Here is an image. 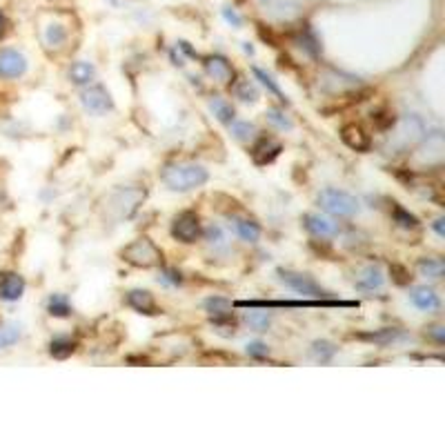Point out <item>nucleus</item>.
<instances>
[{
  "instance_id": "f257e3e1",
  "label": "nucleus",
  "mask_w": 445,
  "mask_h": 445,
  "mask_svg": "<svg viewBox=\"0 0 445 445\" xmlns=\"http://www.w3.org/2000/svg\"><path fill=\"white\" fill-rule=\"evenodd\" d=\"M207 169L196 163H172L165 165L161 172V181L172 192H192L196 187H203L207 183Z\"/></svg>"
},
{
  "instance_id": "f03ea898",
  "label": "nucleus",
  "mask_w": 445,
  "mask_h": 445,
  "mask_svg": "<svg viewBox=\"0 0 445 445\" xmlns=\"http://www.w3.org/2000/svg\"><path fill=\"white\" fill-rule=\"evenodd\" d=\"M319 205L327 211V214L332 216H341V218H347V216H354L358 211V200L343 192V189H323L319 194Z\"/></svg>"
},
{
  "instance_id": "7ed1b4c3",
  "label": "nucleus",
  "mask_w": 445,
  "mask_h": 445,
  "mask_svg": "<svg viewBox=\"0 0 445 445\" xmlns=\"http://www.w3.org/2000/svg\"><path fill=\"white\" fill-rule=\"evenodd\" d=\"M145 198V189L141 187H121L110 196V211H114L116 218H130Z\"/></svg>"
},
{
  "instance_id": "20e7f679",
  "label": "nucleus",
  "mask_w": 445,
  "mask_h": 445,
  "mask_svg": "<svg viewBox=\"0 0 445 445\" xmlns=\"http://www.w3.org/2000/svg\"><path fill=\"white\" fill-rule=\"evenodd\" d=\"M123 259L136 265V268H154L161 261V250L150 238H136L123 250Z\"/></svg>"
},
{
  "instance_id": "39448f33",
  "label": "nucleus",
  "mask_w": 445,
  "mask_h": 445,
  "mask_svg": "<svg viewBox=\"0 0 445 445\" xmlns=\"http://www.w3.org/2000/svg\"><path fill=\"white\" fill-rule=\"evenodd\" d=\"M423 134H426V127H423V121L419 116H405V119L396 123L394 132H392V143L401 147V150H405V147L419 143Z\"/></svg>"
},
{
  "instance_id": "423d86ee",
  "label": "nucleus",
  "mask_w": 445,
  "mask_h": 445,
  "mask_svg": "<svg viewBox=\"0 0 445 445\" xmlns=\"http://www.w3.org/2000/svg\"><path fill=\"white\" fill-rule=\"evenodd\" d=\"M277 274H279V281L285 285V288L294 290L296 294L316 296V299H323L325 296V290L312 277H307V274H299V272H292V270H279Z\"/></svg>"
},
{
  "instance_id": "0eeeda50",
  "label": "nucleus",
  "mask_w": 445,
  "mask_h": 445,
  "mask_svg": "<svg viewBox=\"0 0 445 445\" xmlns=\"http://www.w3.org/2000/svg\"><path fill=\"white\" fill-rule=\"evenodd\" d=\"M80 105L85 112H89L94 116H103L114 110V101L103 85H91V87L85 89L80 94Z\"/></svg>"
},
{
  "instance_id": "6e6552de",
  "label": "nucleus",
  "mask_w": 445,
  "mask_h": 445,
  "mask_svg": "<svg viewBox=\"0 0 445 445\" xmlns=\"http://www.w3.org/2000/svg\"><path fill=\"white\" fill-rule=\"evenodd\" d=\"M172 236L181 243H194L200 236V218L194 211H181L172 222Z\"/></svg>"
},
{
  "instance_id": "1a4fd4ad",
  "label": "nucleus",
  "mask_w": 445,
  "mask_h": 445,
  "mask_svg": "<svg viewBox=\"0 0 445 445\" xmlns=\"http://www.w3.org/2000/svg\"><path fill=\"white\" fill-rule=\"evenodd\" d=\"M27 71L25 56L16 49H3L0 51V76L3 78H18Z\"/></svg>"
},
{
  "instance_id": "9d476101",
  "label": "nucleus",
  "mask_w": 445,
  "mask_h": 445,
  "mask_svg": "<svg viewBox=\"0 0 445 445\" xmlns=\"http://www.w3.org/2000/svg\"><path fill=\"white\" fill-rule=\"evenodd\" d=\"M410 301L415 307H419L421 312H428V314H434L441 310V299L439 294L434 292L428 285H421V288H415L410 292Z\"/></svg>"
},
{
  "instance_id": "9b49d317",
  "label": "nucleus",
  "mask_w": 445,
  "mask_h": 445,
  "mask_svg": "<svg viewBox=\"0 0 445 445\" xmlns=\"http://www.w3.org/2000/svg\"><path fill=\"white\" fill-rule=\"evenodd\" d=\"M261 7H263V14L274 20H292L299 14L296 0H263Z\"/></svg>"
},
{
  "instance_id": "f8f14e48",
  "label": "nucleus",
  "mask_w": 445,
  "mask_h": 445,
  "mask_svg": "<svg viewBox=\"0 0 445 445\" xmlns=\"http://www.w3.org/2000/svg\"><path fill=\"white\" fill-rule=\"evenodd\" d=\"M383 283H385V277L376 265H365V268L356 274V281H354V285L361 292H376L383 288Z\"/></svg>"
},
{
  "instance_id": "ddd939ff",
  "label": "nucleus",
  "mask_w": 445,
  "mask_h": 445,
  "mask_svg": "<svg viewBox=\"0 0 445 445\" xmlns=\"http://www.w3.org/2000/svg\"><path fill=\"white\" fill-rule=\"evenodd\" d=\"M305 227L312 232L314 236H321V238H332L338 234V225L327 216H321V214H305L303 218Z\"/></svg>"
},
{
  "instance_id": "4468645a",
  "label": "nucleus",
  "mask_w": 445,
  "mask_h": 445,
  "mask_svg": "<svg viewBox=\"0 0 445 445\" xmlns=\"http://www.w3.org/2000/svg\"><path fill=\"white\" fill-rule=\"evenodd\" d=\"M203 65H205L207 76L214 78L216 82L227 85V82H232V78H234V69H232L227 58H222V56H209V58H205Z\"/></svg>"
},
{
  "instance_id": "2eb2a0df",
  "label": "nucleus",
  "mask_w": 445,
  "mask_h": 445,
  "mask_svg": "<svg viewBox=\"0 0 445 445\" xmlns=\"http://www.w3.org/2000/svg\"><path fill=\"white\" fill-rule=\"evenodd\" d=\"M23 292H25V279L23 277H18V274H14V272L3 274V279H0V299L7 301V303H14L23 296Z\"/></svg>"
},
{
  "instance_id": "dca6fc26",
  "label": "nucleus",
  "mask_w": 445,
  "mask_h": 445,
  "mask_svg": "<svg viewBox=\"0 0 445 445\" xmlns=\"http://www.w3.org/2000/svg\"><path fill=\"white\" fill-rule=\"evenodd\" d=\"M127 305L136 310L139 314H158V307H156V301H154V294L147 292V290H132L127 292Z\"/></svg>"
},
{
  "instance_id": "f3484780",
  "label": "nucleus",
  "mask_w": 445,
  "mask_h": 445,
  "mask_svg": "<svg viewBox=\"0 0 445 445\" xmlns=\"http://www.w3.org/2000/svg\"><path fill=\"white\" fill-rule=\"evenodd\" d=\"M283 152V145L274 139H261L252 150V158L256 165H268Z\"/></svg>"
},
{
  "instance_id": "a211bd4d",
  "label": "nucleus",
  "mask_w": 445,
  "mask_h": 445,
  "mask_svg": "<svg viewBox=\"0 0 445 445\" xmlns=\"http://www.w3.org/2000/svg\"><path fill=\"white\" fill-rule=\"evenodd\" d=\"M341 139L347 147H352L356 152L369 150V136L358 125H345L341 130Z\"/></svg>"
},
{
  "instance_id": "6ab92c4d",
  "label": "nucleus",
  "mask_w": 445,
  "mask_h": 445,
  "mask_svg": "<svg viewBox=\"0 0 445 445\" xmlns=\"http://www.w3.org/2000/svg\"><path fill=\"white\" fill-rule=\"evenodd\" d=\"M205 310L214 319V323H222L232 316V303L222 299V296H211V299L205 301Z\"/></svg>"
},
{
  "instance_id": "aec40b11",
  "label": "nucleus",
  "mask_w": 445,
  "mask_h": 445,
  "mask_svg": "<svg viewBox=\"0 0 445 445\" xmlns=\"http://www.w3.org/2000/svg\"><path fill=\"white\" fill-rule=\"evenodd\" d=\"M232 225H234V232L241 241L245 243H256L261 238V227L259 222H254L250 218H232Z\"/></svg>"
},
{
  "instance_id": "412c9836",
  "label": "nucleus",
  "mask_w": 445,
  "mask_h": 445,
  "mask_svg": "<svg viewBox=\"0 0 445 445\" xmlns=\"http://www.w3.org/2000/svg\"><path fill=\"white\" fill-rule=\"evenodd\" d=\"M94 76H96V67H94L91 62H87V60L73 62L71 69H69V80L73 85H78V87H82V85H89L94 80Z\"/></svg>"
},
{
  "instance_id": "4be33fe9",
  "label": "nucleus",
  "mask_w": 445,
  "mask_h": 445,
  "mask_svg": "<svg viewBox=\"0 0 445 445\" xmlns=\"http://www.w3.org/2000/svg\"><path fill=\"white\" fill-rule=\"evenodd\" d=\"M417 268H419L421 277L432 279V281H439L443 277V272H445V265H443L441 259H421Z\"/></svg>"
},
{
  "instance_id": "5701e85b",
  "label": "nucleus",
  "mask_w": 445,
  "mask_h": 445,
  "mask_svg": "<svg viewBox=\"0 0 445 445\" xmlns=\"http://www.w3.org/2000/svg\"><path fill=\"white\" fill-rule=\"evenodd\" d=\"M229 132L241 143H250V141L256 139V127H254L250 121H232L229 123Z\"/></svg>"
},
{
  "instance_id": "b1692460",
  "label": "nucleus",
  "mask_w": 445,
  "mask_h": 445,
  "mask_svg": "<svg viewBox=\"0 0 445 445\" xmlns=\"http://www.w3.org/2000/svg\"><path fill=\"white\" fill-rule=\"evenodd\" d=\"M73 349H76V341H71L69 336H56L49 343V354L54 358H67L73 354Z\"/></svg>"
},
{
  "instance_id": "393cba45",
  "label": "nucleus",
  "mask_w": 445,
  "mask_h": 445,
  "mask_svg": "<svg viewBox=\"0 0 445 445\" xmlns=\"http://www.w3.org/2000/svg\"><path fill=\"white\" fill-rule=\"evenodd\" d=\"M209 110H211V114L216 116V121H220V123H225V125H229L232 121H234V107L225 101V98H211L209 101Z\"/></svg>"
},
{
  "instance_id": "a878e982",
  "label": "nucleus",
  "mask_w": 445,
  "mask_h": 445,
  "mask_svg": "<svg viewBox=\"0 0 445 445\" xmlns=\"http://www.w3.org/2000/svg\"><path fill=\"white\" fill-rule=\"evenodd\" d=\"M47 312L56 319H65V316L71 314V305L67 301V296L62 294H51L49 301H47Z\"/></svg>"
},
{
  "instance_id": "bb28decb",
  "label": "nucleus",
  "mask_w": 445,
  "mask_h": 445,
  "mask_svg": "<svg viewBox=\"0 0 445 445\" xmlns=\"http://www.w3.org/2000/svg\"><path fill=\"white\" fill-rule=\"evenodd\" d=\"M245 323L252 327L254 332H265L272 323V316L268 312H261V310H252L245 314Z\"/></svg>"
},
{
  "instance_id": "cd10ccee",
  "label": "nucleus",
  "mask_w": 445,
  "mask_h": 445,
  "mask_svg": "<svg viewBox=\"0 0 445 445\" xmlns=\"http://www.w3.org/2000/svg\"><path fill=\"white\" fill-rule=\"evenodd\" d=\"M252 71H254V76H256V80H261V85H263L265 89H268L270 94H274V96H277V98L285 101V94L281 91V87L277 85V80H274L268 71L261 69V67H252Z\"/></svg>"
},
{
  "instance_id": "c85d7f7f",
  "label": "nucleus",
  "mask_w": 445,
  "mask_h": 445,
  "mask_svg": "<svg viewBox=\"0 0 445 445\" xmlns=\"http://www.w3.org/2000/svg\"><path fill=\"white\" fill-rule=\"evenodd\" d=\"M45 40H47V45H49L51 49H54V47H60L62 42L67 40V31H65V27L58 25V23L49 25V27L45 29Z\"/></svg>"
},
{
  "instance_id": "c756f323",
  "label": "nucleus",
  "mask_w": 445,
  "mask_h": 445,
  "mask_svg": "<svg viewBox=\"0 0 445 445\" xmlns=\"http://www.w3.org/2000/svg\"><path fill=\"white\" fill-rule=\"evenodd\" d=\"M392 216H394L396 220V225L399 227H403V229H415L419 225V220L415 214H410L408 209H403L401 205H394V209H392Z\"/></svg>"
},
{
  "instance_id": "7c9ffc66",
  "label": "nucleus",
  "mask_w": 445,
  "mask_h": 445,
  "mask_svg": "<svg viewBox=\"0 0 445 445\" xmlns=\"http://www.w3.org/2000/svg\"><path fill=\"white\" fill-rule=\"evenodd\" d=\"M334 354H336V347H334L332 343H327V341H316V343L312 345V356H314L319 363H327Z\"/></svg>"
},
{
  "instance_id": "2f4dec72",
  "label": "nucleus",
  "mask_w": 445,
  "mask_h": 445,
  "mask_svg": "<svg viewBox=\"0 0 445 445\" xmlns=\"http://www.w3.org/2000/svg\"><path fill=\"white\" fill-rule=\"evenodd\" d=\"M236 96L243 103H256L259 101V91H256V87H254L250 80H243L238 87H236Z\"/></svg>"
},
{
  "instance_id": "473e14b6",
  "label": "nucleus",
  "mask_w": 445,
  "mask_h": 445,
  "mask_svg": "<svg viewBox=\"0 0 445 445\" xmlns=\"http://www.w3.org/2000/svg\"><path fill=\"white\" fill-rule=\"evenodd\" d=\"M268 121L274 125V127H279V130H292V121L285 116V112H281V110H277V107H272V110H268Z\"/></svg>"
},
{
  "instance_id": "72a5a7b5",
  "label": "nucleus",
  "mask_w": 445,
  "mask_h": 445,
  "mask_svg": "<svg viewBox=\"0 0 445 445\" xmlns=\"http://www.w3.org/2000/svg\"><path fill=\"white\" fill-rule=\"evenodd\" d=\"M20 338V325L16 323H7L3 330H0V343L3 345H14Z\"/></svg>"
},
{
  "instance_id": "f704fd0d",
  "label": "nucleus",
  "mask_w": 445,
  "mask_h": 445,
  "mask_svg": "<svg viewBox=\"0 0 445 445\" xmlns=\"http://www.w3.org/2000/svg\"><path fill=\"white\" fill-rule=\"evenodd\" d=\"M205 241L209 245H225V234H222V229L218 225H209L205 232Z\"/></svg>"
},
{
  "instance_id": "c9c22d12",
  "label": "nucleus",
  "mask_w": 445,
  "mask_h": 445,
  "mask_svg": "<svg viewBox=\"0 0 445 445\" xmlns=\"http://www.w3.org/2000/svg\"><path fill=\"white\" fill-rule=\"evenodd\" d=\"M247 354H250V356H254V358H263V356H268V354H270V347L265 345V343L254 341V343H247Z\"/></svg>"
},
{
  "instance_id": "e433bc0d",
  "label": "nucleus",
  "mask_w": 445,
  "mask_h": 445,
  "mask_svg": "<svg viewBox=\"0 0 445 445\" xmlns=\"http://www.w3.org/2000/svg\"><path fill=\"white\" fill-rule=\"evenodd\" d=\"M222 18H225L227 23H229L232 27H236V29L243 25V18L238 16V12H236L234 7H222Z\"/></svg>"
},
{
  "instance_id": "4c0bfd02",
  "label": "nucleus",
  "mask_w": 445,
  "mask_h": 445,
  "mask_svg": "<svg viewBox=\"0 0 445 445\" xmlns=\"http://www.w3.org/2000/svg\"><path fill=\"white\" fill-rule=\"evenodd\" d=\"M430 334H432V338L437 343H443V338H445V332H443V327L441 325H434V327H430Z\"/></svg>"
},
{
  "instance_id": "58836bf2",
  "label": "nucleus",
  "mask_w": 445,
  "mask_h": 445,
  "mask_svg": "<svg viewBox=\"0 0 445 445\" xmlns=\"http://www.w3.org/2000/svg\"><path fill=\"white\" fill-rule=\"evenodd\" d=\"M443 222H445V218H437V220L432 222V229L437 232V234H439L441 238L445 236V227H443Z\"/></svg>"
},
{
  "instance_id": "ea45409f",
  "label": "nucleus",
  "mask_w": 445,
  "mask_h": 445,
  "mask_svg": "<svg viewBox=\"0 0 445 445\" xmlns=\"http://www.w3.org/2000/svg\"><path fill=\"white\" fill-rule=\"evenodd\" d=\"M5 31H7V18H5L3 12H0V38L5 36Z\"/></svg>"
},
{
  "instance_id": "a19ab883",
  "label": "nucleus",
  "mask_w": 445,
  "mask_h": 445,
  "mask_svg": "<svg viewBox=\"0 0 445 445\" xmlns=\"http://www.w3.org/2000/svg\"><path fill=\"white\" fill-rule=\"evenodd\" d=\"M243 49H245L247 54H254V47L250 45V42H243Z\"/></svg>"
}]
</instances>
